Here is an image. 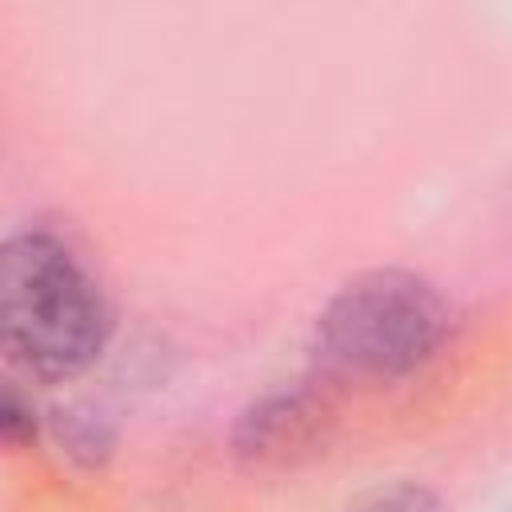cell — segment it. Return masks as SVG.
Returning a JSON list of instances; mask_svg holds the SVG:
<instances>
[{"mask_svg": "<svg viewBox=\"0 0 512 512\" xmlns=\"http://www.w3.org/2000/svg\"><path fill=\"white\" fill-rule=\"evenodd\" d=\"M116 328L112 304L52 228H20L0 248V344L36 380L88 372Z\"/></svg>", "mask_w": 512, "mask_h": 512, "instance_id": "1", "label": "cell"}, {"mask_svg": "<svg viewBox=\"0 0 512 512\" xmlns=\"http://www.w3.org/2000/svg\"><path fill=\"white\" fill-rule=\"evenodd\" d=\"M48 432L60 444V452L80 468H104L116 452V428L96 408H84V404L52 408Z\"/></svg>", "mask_w": 512, "mask_h": 512, "instance_id": "4", "label": "cell"}, {"mask_svg": "<svg viewBox=\"0 0 512 512\" xmlns=\"http://www.w3.org/2000/svg\"><path fill=\"white\" fill-rule=\"evenodd\" d=\"M344 512H448V504L420 480H392L356 496Z\"/></svg>", "mask_w": 512, "mask_h": 512, "instance_id": "5", "label": "cell"}, {"mask_svg": "<svg viewBox=\"0 0 512 512\" xmlns=\"http://www.w3.org/2000/svg\"><path fill=\"white\" fill-rule=\"evenodd\" d=\"M448 336L452 304L428 276L368 268L320 308L312 360L332 384H392L420 372Z\"/></svg>", "mask_w": 512, "mask_h": 512, "instance_id": "2", "label": "cell"}, {"mask_svg": "<svg viewBox=\"0 0 512 512\" xmlns=\"http://www.w3.org/2000/svg\"><path fill=\"white\" fill-rule=\"evenodd\" d=\"M336 420V384L320 372L256 396L232 424V452L252 468H284L312 456Z\"/></svg>", "mask_w": 512, "mask_h": 512, "instance_id": "3", "label": "cell"}, {"mask_svg": "<svg viewBox=\"0 0 512 512\" xmlns=\"http://www.w3.org/2000/svg\"><path fill=\"white\" fill-rule=\"evenodd\" d=\"M36 432H40V416H36L32 400L16 384H4V392H0V440L8 448H24L36 440Z\"/></svg>", "mask_w": 512, "mask_h": 512, "instance_id": "6", "label": "cell"}]
</instances>
